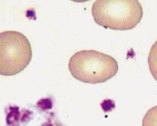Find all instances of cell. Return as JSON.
<instances>
[{"mask_svg":"<svg viewBox=\"0 0 157 126\" xmlns=\"http://www.w3.org/2000/svg\"><path fill=\"white\" fill-rule=\"evenodd\" d=\"M92 14L95 22L106 29L128 30L140 22L143 10L137 0H97Z\"/></svg>","mask_w":157,"mask_h":126,"instance_id":"obj_1","label":"cell"},{"mask_svg":"<svg viewBox=\"0 0 157 126\" xmlns=\"http://www.w3.org/2000/svg\"><path fill=\"white\" fill-rule=\"evenodd\" d=\"M68 67L76 79L93 84L106 82L116 75L118 70L117 62L113 57L92 49L75 53Z\"/></svg>","mask_w":157,"mask_h":126,"instance_id":"obj_2","label":"cell"},{"mask_svg":"<svg viewBox=\"0 0 157 126\" xmlns=\"http://www.w3.org/2000/svg\"><path fill=\"white\" fill-rule=\"evenodd\" d=\"M33 57L31 45L21 32L8 30L0 34V73L13 76L22 71Z\"/></svg>","mask_w":157,"mask_h":126,"instance_id":"obj_3","label":"cell"},{"mask_svg":"<svg viewBox=\"0 0 157 126\" xmlns=\"http://www.w3.org/2000/svg\"><path fill=\"white\" fill-rule=\"evenodd\" d=\"M147 62L151 75L157 81V41L151 48Z\"/></svg>","mask_w":157,"mask_h":126,"instance_id":"obj_4","label":"cell"},{"mask_svg":"<svg viewBox=\"0 0 157 126\" xmlns=\"http://www.w3.org/2000/svg\"><path fill=\"white\" fill-rule=\"evenodd\" d=\"M142 126H157V105L151 108L144 115Z\"/></svg>","mask_w":157,"mask_h":126,"instance_id":"obj_5","label":"cell"}]
</instances>
